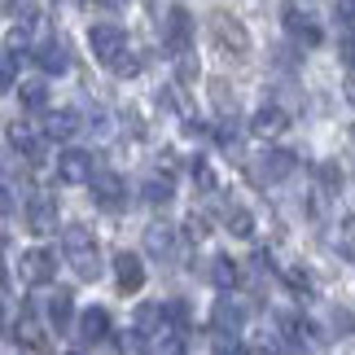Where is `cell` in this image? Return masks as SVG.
Instances as JSON below:
<instances>
[{
  "label": "cell",
  "mask_w": 355,
  "mask_h": 355,
  "mask_svg": "<svg viewBox=\"0 0 355 355\" xmlns=\"http://www.w3.org/2000/svg\"><path fill=\"white\" fill-rule=\"evenodd\" d=\"M62 250H66V259H71V268L79 272V281H97V277H101V250H97L92 228L71 224V228L62 233Z\"/></svg>",
  "instance_id": "obj_1"
},
{
  "label": "cell",
  "mask_w": 355,
  "mask_h": 355,
  "mask_svg": "<svg viewBox=\"0 0 355 355\" xmlns=\"http://www.w3.org/2000/svg\"><path fill=\"white\" fill-rule=\"evenodd\" d=\"M211 40L228 62H245L250 58V31L233 18V13H211Z\"/></svg>",
  "instance_id": "obj_2"
},
{
  "label": "cell",
  "mask_w": 355,
  "mask_h": 355,
  "mask_svg": "<svg viewBox=\"0 0 355 355\" xmlns=\"http://www.w3.org/2000/svg\"><path fill=\"white\" fill-rule=\"evenodd\" d=\"M162 44H167L175 58L189 53V44H193V13H189L184 5L167 9V18H162Z\"/></svg>",
  "instance_id": "obj_3"
},
{
  "label": "cell",
  "mask_w": 355,
  "mask_h": 355,
  "mask_svg": "<svg viewBox=\"0 0 355 355\" xmlns=\"http://www.w3.org/2000/svg\"><path fill=\"white\" fill-rule=\"evenodd\" d=\"M298 167V154H290V149H268V154H259L254 162V180L259 184H281L285 175H294Z\"/></svg>",
  "instance_id": "obj_4"
},
{
  "label": "cell",
  "mask_w": 355,
  "mask_h": 355,
  "mask_svg": "<svg viewBox=\"0 0 355 355\" xmlns=\"http://www.w3.org/2000/svg\"><path fill=\"white\" fill-rule=\"evenodd\" d=\"M88 49H92V58H97V62L110 66V62L119 58V53L128 49V35H123L114 22H97V26L88 31Z\"/></svg>",
  "instance_id": "obj_5"
},
{
  "label": "cell",
  "mask_w": 355,
  "mask_h": 355,
  "mask_svg": "<svg viewBox=\"0 0 355 355\" xmlns=\"http://www.w3.org/2000/svg\"><path fill=\"white\" fill-rule=\"evenodd\" d=\"M92 171H97V158H92L88 149H66L58 158V180L62 184H88Z\"/></svg>",
  "instance_id": "obj_6"
},
{
  "label": "cell",
  "mask_w": 355,
  "mask_h": 355,
  "mask_svg": "<svg viewBox=\"0 0 355 355\" xmlns=\"http://www.w3.org/2000/svg\"><path fill=\"white\" fill-rule=\"evenodd\" d=\"M26 228L40 237L58 233V202H53L49 193H35L31 202H26Z\"/></svg>",
  "instance_id": "obj_7"
},
{
  "label": "cell",
  "mask_w": 355,
  "mask_h": 355,
  "mask_svg": "<svg viewBox=\"0 0 355 355\" xmlns=\"http://www.w3.org/2000/svg\"><path fill=\"white\" fill-rule=\"evenodd\" d=\"M92 198H97V207H105V211H119L123 202H128V189H123V180L114 171H92Z\"/></svg>",
  "instance_id": "obj_8"
},
{
  "label": "cell",
  "mask_w": 355,
  "mask_h": 355,
  "mask_svg": "<svg viewBox=\"0 0 355 355\" xmlns=\"http://www.w3.org/2000/svg\"><path fill=\"white\" fill-rule=\"evenodd\" d=\"M114 277H119V290H123V294H136V290L145 285V263H141V254L119 250V254H114Z\"/></svg>",
  "instance_id": "obj_9"
},
{
  "label": "cell",
  "mask_w": 355,
  "mask_h": 355,
  "mask_svg": "<svg viewBox=\"0 0 355 355\" xmlns=\"http://www.w3.org/2000/svg\"><path fill=\"white\" fill-rule=\"evenodd\" d=\"M211 324H215V334H220V338H237L241 324H245V307L233 303V298H220L215 311H211Z\"/></svg>",
  "instance_id": "obj_10"
},
{
  "label": "cell",
  "mask_w": 355,
  "mask_h": 355,
  "mask_svg": "<svg viewBox=\"0 0 355 355\" xmlns=\"http://www.w3.org/2000/svg\"><path fill=\"white\" fill-rule=\"evenodd\" d=\"M53 272H58V259H53L49 250H26L22 254V281L26 285H49Z\"/></svg>",
  "instance_id": "obj_11"
},
{
  "label": "cell",
  "mask_w": 355,
  "mask_h": 355,
  "mask_svg": "<svg viewBox=\"0 0 355 355\" xmlns=\"http://www.w3.org/2000/svg\"><path fill=\"white\" fill-rule=\"evenodd\" d=\"M35 66H40L44 75H62L66 66H71V53H66L62 40H44V44L35 49Z\"/></svg>",
  "instance_id": "obj_12"
},
{
  "label": "cell",
  "mask_w": 355,
  "mask_h": 355,
  "mask_svg": "<svg viewBox=\"0 0 355 355\" xmlns=\"http://www.w3.org/2000/svg\"><path fill=\"white\" fill-rule=\"evenodd\" d=\"M105 334H110V311H105V307H88L84 316H79V338H84V343H101Z\"/></svg>",
  "instance_id": "obj_13"
},
{
  "label": "cell",
  "mask_w": 355,
  "mask_h": 355,
  "mask_svg": "<svg viewBox=\"0 0 355 355\" xmlns=\"http://www.w3.org/2000/svg\"><path fill=\"white\" fill-rule=\"evenodd\" d=\"M285 128H290V114H285L281 105H263V110L254 114V123H250L254 136H281Z\"/></svg>",
  "instance_id": "obj_14"
},
{
  "label": "cell",
  "mask_w": 355,
  "mask_h": 355,
  "mask_svg": "<svg viewBox=\"0 0 355 355\" xmlns=\"http://www.w3.org/2000/svg\"><path fill=\"white\" fill-rule=\"evenodd\" d=\"M145 250L154 254V259H167L175 250V228L171 224H149L145 228Z\"/></svg>",
  "instance_id": "obj_15"
},
{
  "label": "cell",
  "mask_w": 355,
  "mask_h": 355,
  "mask_svg": "<svg viewBox=\"0 0 355 355\" xmlns=\"http://www.w3.org/2000/svg\"><path fill=\"white\" fill-rule=\"evenodd\" d=\"M285 31H290L294 40H303V44H320V26L307 18V13H298L294 5L285 9Z\"/></svg>",
  "instance_id": "obj_16"
},
{
  "label": "cell",
  "mask_w": 355,
  "mask_h": 355,
  "mask_svg": "<svg viewBox=\"0 0 355 355\" xmlns=\"http://www.w3.org/2000/svg\"><path fill=\"white\" fill-rule=\"evenodd\" d=\"M9 145L18 149L22 158H40V132L31 123H9Z\"/></svg>",
  "instance_id": "obj_17"
},
{
  "label": "cell",
  "mask_w": 355,
  "mask_h": 355,
  "mask_svg": "<svg viewBox=\"0 0 355 355\" xmlns=\"http://www.w3.org/2000/svg\"><path fill=\"white\" fill-rule=\"evenodd\" d=\"M71 316H75V298H71V290H58V294L49 298V320H53V329L66 334V329H71Z\"/></svg>",
  "instance_id": "obj_18"
},
{
  "label": "cell",
  "mask_w": 355,
  "mask_h": 355,
  "mask_svg": "<svg viewBox=\"0 0 355 355\" xmlns=\"http://www.w3.org/2000/svg\"><path fill=\"white\" fill-rule=\"evenodd\" d=\"M75 132H79V114L75 110H53L44 119V136H53V141H71Z\"/></svg>",
  "instance_id": "obj_19"
},
{
  "label": "cell",
  "mask_w": 355,
  "mask_h": 355,
  "mask_svg": "<svg viewBox=\"0 0 355 355\" xmlns=\"http://www.w3.org/2000/svg\"><path fill=\"white\" fill-rule=\"evenodd\" d=\"M211 105H215V114L220 119H237V92L224 84V79H211Z\"/></svg>",
  "instance_id": "obj_20"
},
{
  "label": "cell",
  "mask_w": 355,
  "mask_h": 355,
  "mask_svg": "<svg viewBox=\"0 0 355 355\" xmlns=\"http://www.w3.org/2000/svg\"><path fill=\"white\" fill-rule=\"evenodd\" d=\"M171 198H175L171 175H149V180H145V202H149V207H167Z\"/></svg>",
  "instance_id": "obj_21"
},
{
  "label": "cell",
  "mask_w": 355,
  "mask_h": 355,
  "mask_svg": "<svg viewBox=\"0 0 355 355\" xmlns=\"http://www.w3.org/2000/svg\"><path fill=\"white\" fill-rule=\"evenodd\" d=\"M224 224H228V233H233V237H250L254 233V220H250V211H245V207H228L224 211Z\"/></svg>",
  "instance_id": "obj_22"
},
{
  "label": "cell",
  "mask_w": 355,
  "mask_h": 355,
  "mask_svg": "<svg viewBox=\"0 0 355 355\" xmlns=\"http://www.w3.org/2000/svg\"><path fill=\"white\" fill-rule=\"evenodd\" d=\"M211 281L220 285V290H233V285H237V263H233L228 254H220V259L211 263Z\"/></svg>",
  "instance_id": "obj_23"
},
{
  "label": "cell",
  "mask_w": 355,
  "mask_h": 355,
  "mask_svg": "<svg viewBox=\"0 0 355 355\" xmlns=\"http://www.w3.org/2000/svg\"><path fill=\"white\" fill-rule=\"evenodd\" d=\"M18 97H22L26 110H44V105H49V88H44V84H22Z\"/></svg>",
  "instance_id": "obj_24"
},
{
  "label": "cell",
  "mask_w": 355,
  "mask_h": 355,
  "mask_svg": "<svg viewBox=\"0 0 355 355\" xmlns=\"http://www.w3.org/2000/svg\"><path fill=\"white\" fill-rule=\"evenodd\" d=\"M175 75H180V84H198L202 79V66H198L193 53H180V58H175Z\"/></svg>",
  "instance_id": "obj_25"
},
{
  "label": "cell",
  "mask_w": 355,
  "mask_h": 355,
  "mask_svg": "<svg viewBox=\"0 0 355 355\" xmlns=\"http://www.w3.org/2000/svg\"><path fill=\"white\" fill-rule=\"evenodd\" d=\"M119 351H123V355H149V343H145L141 329H128V334L119 338Z\"/></svg>",
  "instance_id": "obj_26"
},
{
  "label": "cell",
  "mask_w": 355,
  "mask_h": 355,
  "mask_svg": "<svg viewBox=\"0 0 355 355\" xmlns=\"http://www.w3.org/2000/svg\"><path fill=\"white\" fill-rule=\"evenodd\" d=\"M110 71H114L119 79H128V75H136V71H141V58H132V49H123L119 58L110 62Z\"/></svg>",
  "instance_id": "obj_27"
},
{
  "label": "cell",
  "mask_w": 355,
  "mask_h": 355,
  "mask_svg": "<svg viewBox=\"0 0 355 355\" xmlns=\"http://www.w3.org/2000/svg\"><path fill=\"white\" fill-rule=\"evenodd\" d=\"M316 175H320L324 189H343V167H338V162H320Z\"/></svg>",
  "instance_id": "obj_28"
},
{
  "label": "cell",
  "mask_w": 355,
  "mask_h": 355,
  "mask_svg": "<svg viewBox=\"0 0 355 355\" xmlns=\"http://www.w3.org/2000/svg\"><path fill=\"white\" fill-rule=\"evenodd\" d=\"M18 343H26V347H40V329H35V316L26 311V316L18 320Z\"/></svg>",
  "instance_id": "obj_29"
},
{
  "label": "cell",
  "mask_w": 355,
  "mask_h": 355,
  "mask_svg": "<svg viewBox=\"0 0 355 355\" xmlns=\"http://www.w3.org/2000/svg\"><path fill=\"white\" fill-rule=\"evenodd\" d=\"M13 79H18V66H13V58L5 49H0V92H9L13 88Z\"/></svg>",
  "instance_id": "obj_30"
},
{
  "label": "cell",
  "mask_w": 355,
  "mask_h": 355,
  "mask_svg": "<svg viewBox=\"0 0 355 355\" xmlns=\"http://www.w3.org/2000/svg\"><path fill=\"white\" fill-rule=\"evenodd\" d=\"M158 355H189L184 334H162V347H158Z\"/></svg>",
  "instance_id": "obj_31"
},
{
  "label": "cell",
  "mask_w": 355,
  "mask_h": 355,
  "mask_svg": "<svg viewBox=\"0 0 355 355\" xmlns=\"http://www.w3.org/2000/svg\"><path fill=\"white\" fill-rule=\"evenodd\" d=\"M189 237H193V241L207 237V220H198V215H193V220H189Z\"/></svg>",
  "instance_id": "obj_32"
},
{
  "label": "cell",
  "mask_w": 355,
  "mask_h": 355,
  "mask_svg": "<svg viewBox=\"0 0 355 355\" xmlns=\"http://www.w3.org/2000/svg\"><path fill=\"white\" fill-rule=\"evenodd\" d=\"M0 211H13V193H9L5 180H0Z\"/></svg>",
  "instance_id": "obj_33"
},
{
  "label": "cell",
  "mask_w": 355,
  "mask_h": 355,
  "mask_svg": "<svg viewBox=\"0 0 355 355\" xmlns=\"http://www.w3.org/2000/svg\"><path fill=\"white\" fill-rule=\"evenodd\" d=\"M338 13H343L347 22H355V0H338Z\"/></svg>",
  "instance_id": "obj_34"
},
{
  "label": "cell",
  "mask_w": 355,
  "mask_h": 355,
  "mask_svg": "<svg viewBox=\"0 0 355 355\" xmlns=\"http://www.w3.org/2000/svg\"><path fill=\"white\" fill-rule=\"evenodd\" d=\"M343 58H347V66H355V40H347V44H343Z\"/></svg>",
  "instance_id": "obj_35"
},
{
  "label": "cell",
  "mask_w": 355,
  "mask_h": 355,
  "mask_svg": "<svg viewBox=\"0 0 355 355\" xmlns=\"http://www.w3.org/2000/svg\"><path fill=\"white\" fill-rule=\"evenodd\" d=\"M97 5H101V9H123L128 0H97Z\"/></svg>",
  "instance_id": "obj_36"
},
{
  "label": "cell",
  "mask_w": 355,
  "mask_h": 355,
  "mask_svg": "<svg viewBox=\"0 0 355 355\" xmlns=\"http://www.w3.org/2000/svg\"><path fill=\"white\" fill-rule=\"evenodd\" d=\"M0 320H5V298H0Z\"/></svg>",
  "instance_id": "obj_37"
},
{
  "label": "cell",
  "mask_w": 355,
  "mask_h": 355,
  "mask_svg": "<svg viewBox=\"0 0 355 355\" xmlns=\"http://www.w3.org/2000/svg\"><path fill=\"white\" fill-rule=\"evenodd\" d=\"M0 285H5V263H0Z\"/></svg>",
  "instance_id": "obj_38"
}]
</instances>
